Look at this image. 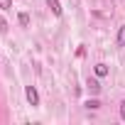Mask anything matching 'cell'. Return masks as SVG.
<instances>
[{
    "mask_svg": "<svg viewBox=\"0 0 125 125\" xmlns=\"http://www.w3.org/2000/svg\"><path fill=\"white\" fill-rule=\"evenodd\" d=\"M25 96H27V101H30L32 105H39V93H37L34 86H27V88H25Z\"/></svg>",
    "mask_w": 125,
    "mask_h": 125,
    "instance_id": "1",
    "label": "cell"
},
{
    "mask_svg": "<svg viewBox=\"0 0 125 125\" xmlns=\"http://www.w3.org/2000/svg\"><path fill=\"white\" fill-rule=\"evenodd\" d=\"M47 5H49V10H52L56 17L61 15V5H59V0H47Z\"/></svg>",
    "mask_w": 125,
    "mask_h": 125,
    "instance_id": "2",
    "label": "cell"
},
{
    "mask_svg": "<svg viewBox=\"0 0 125 125\" xmlns=\"http://www.w3.org/2000/svg\"><path fill=\"white\" fill-rule=\"evenodd\" d=\"M93 71H96V76H108V66L105 64H96Z\"/></svg>",
    "mask_w": 125,
    "mask_h": 125,
    "instance_id": "3",
    "label": "cell"
},
{
    "mask_svg": "<svg viewBox=\"0 0 125 125\" xmlns=\"http://www.w3.org/2000/svg\"><path fill=\"white\" fill-rule=\"evenodd\" d=\"M88 88H91L93 93H98V91H101V83H98L96 79H88Z\"/></svg>",
    "mask_w": 125,
    "mask_h": 125,
    "instance_id": "4",
    "label": "cell"
},
{
    "mask_svg": "<svg viewBox=\"0 0 125 125\" xmlns=\"http://www.w3.org/2000/svg\"><path fill=\"white\" fill-rule=\"evenodd\" d=\"M118 47H125V27L118 30Z\"/></svg>",
    "mask_w": 125,
    "mask_h": 125,
    "instance_id": "5",
    "label": "cell"
},
{
    "mask_svg": "<svg viewBox=\"0 0 125 125\" xmlns=\"http://www.w3.org/2000/svg\"><path fill=\"white\" fill-rule=\"evenodd\" d=\"M86 108L96 110V108H101V101H98V98H93V101H86Z\"/></svg>",
    "mask_w": 125,
    "mask_h": 125,
    "instance_id": "6",
    "label": "cell"
},
{
    "mask_svg": "<svg viewBox=\"0 0 125 125\" xmlns=\"http://www.w3.org/2000/svg\"><path fill=\"white\" fill-rule=\"evenodd\" d=\"M20 25H25V27L30 25V15L27 12H20Z\"/></svg>",
    "mask_w": 125,
    "mask_h": 125,
    "instance_id": "7",
    "label": "cell"
},
{
    "mask_svg": "<svg viewBox=\"0 0 125 125\" xmlns=\"http://www.w3.org/2000/svg\"><path fill=\"white\" fill-rule=\"evenodd\" d=\"M12 8V0H0V10H10Z\"/></svg>",
    "mask_w": 125,
    "mask_h": 125,
    "instance_id": "8",
    "label": "cell"
},
{
    "mask_svg": "<svg viewBox=\"0 0 125 125\" xmlns=\"http://www.w3.org/2000/svg\"><path fill=\"white\" fill-rule=\"evenodd\" d=\"M120 118H123V120H125V101H123V103H120Z\"/></svg>",
    "mask_w": 125,
    "mask_h": 125,
    "instance_id": "9",
    "label": "cell"
},
{
    "mask_svg": "<svg viewBox=\"0 0 125 125\" xmlns=\"http://www.w3.org/2000/svg\"><path fill=\"white\" fill-rule=\"evenodd\" d=\"M5 30H8V22H5V20H0V32H5Z\"/></svg>",
    "mask_w": 125,
    "mask_h": 125,
    "instance_id": "10",
    "label": "cell"
}]
</instances>
